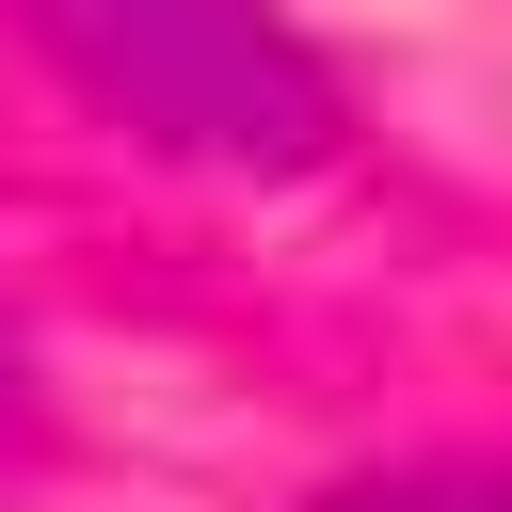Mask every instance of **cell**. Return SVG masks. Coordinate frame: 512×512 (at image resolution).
Here are the masks:
<instances>
[{"mask_svg":"<svg viewBox=\"0 0 512 512\" xmlns=\"http://www.w3.org/2000/svg\"><path fill=\"white\" fill-rule=\"evenodd\" d=\"M32 48L64 64L80 112H112L128 144L160 160H208V176H304L336 160V80L320 48L272 16V0H16Z\"/></svg>","mask_w":512,"mask_h":512,"instance_id":"obj_1","label":"cell"},{"mask_svg":"<svg viewBox=\"0 0 512 512\" xmlns=\"http://www.w3.org/2000/svg\"><path fill=\"white\" fill-rule=\"evenodd\" d=\"M320 512H512V464H400V480H352Z\"/></svg>","mask_w":512,"mask_h":512,"instance_id":"obj_2","label":"cell"},{"mask_svg":"<svg viewBox=\"0 0 512 512\" xmlns=\"http://www.w3.org/2000/svg\"><path fill=\"white\" fill-rule=\"evenodd\" d=\"M32 432H48V384H32V352L0 336V464H32Z\"/></svg>","mask_w":512,"mask_h":512,"instance_id":"obj_3","label":"cell"}]
</instances>
